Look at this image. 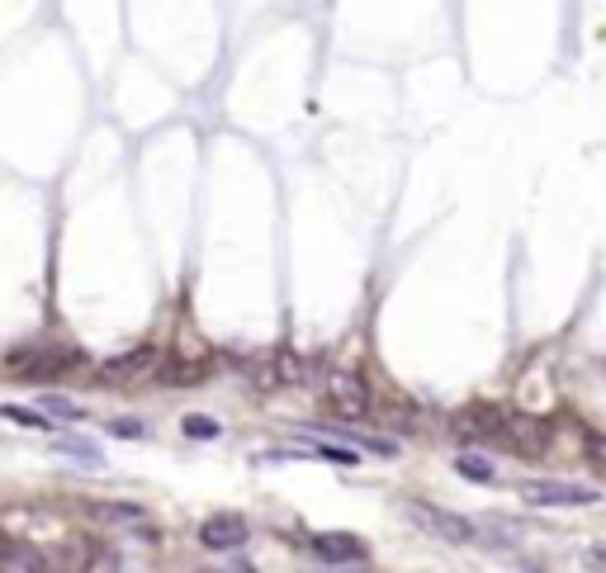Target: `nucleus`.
I'll list each match as a JSON object with an SVG mask.
<instances>
[{"mask_svg": "<svg viewBox=\"0 0 606 573\" xmlns=\"http://www.w3.org/2000/svg\"><path fill=\"white\" fill-rule=\"evenodd\" d=\"M408 517L427 531V536L446 540V545H474L479 540V526L460 512H446V507H431V502H408Z\"/></svg>", "mask_w": 606, "mask_h": 573, "instance_id": "obj_1", "label": "nucleus"}, {"mask_svg": "<svg viewBox=\"0 0 606 573\" xmlns=\"http://www.w3.org/2000/svg\"><path fill=\"white\" fill-rule=\"evenodd\" d=\"M327 403H332L337 417L360 422V417H370V384H365L356 370H332V375H327Z\"/></svg>", "mask_w": 606, "mask_h": 573, "instance_id": "obj_2", "label": "nucleus"}, {"mask_svg": "<svg viewBox=\"0 0 606 573\" xmlns=\"http://www.w3.org/2000/svg\"><path fill=\"white\" fill-rule=\"evenodd\" d=\"M521 502L526 507H588V502H597V488L559 484V479H526L521 484Z\"/></svg>", "mask_w": 606, "mask_h": 573, "instance_id": "obj_3", "label": "nucleus"}, {"mask_svg": "<svg viewBox=\"0 0 606 573\" xmlns=\"http://www.w3.org/2000/svg\"><path fill=\"white\" fill-rule=\"evenodd\" d=\"M507 412L488 408V403H469V408H460L455 417H450V427H455V436H464V441H507Z\"/></svg>", "mask_w": 606, "mask_h": 573, "instance_id": "obj_4", "label": "nucleus"}, {"mask_svg": "<svg viewBox=\"0 0 606 573\" xmlns=\"http://www.w3.org/2000/svg\"><path fill=\"white\" fill-rule=\"evenodd\" d=\"M308 550H313L322 564H360V559L370 555L365 540L351 536V531H318V536L308 540Z\"/></svg>", "mask_w": 606, "mask_h": 573, "instance_id": "obj_5", "label": "nucleus"}, {"mask_svg": "<svg viewBox=\"0 0 606 573\" xmlns=\"http://www.w3.org/2000/svg\"><path fill=\"white\" fill-rule=\"evenodd\" d=\"M247 536H251V526H247V517H237V512H214V517L199 526V545H204V550H237Z\"/></svg>", "mask_w": 606, "mask_h": 573, "instance_id": "obj_6", "label": "nucleus"}, {"mask_svg": "<svg viewBox=\"0 0 606 573\" xmlns=\"http://www.w3.org/2000/svg\"><path fill=\"white\" fill-rule=\"evenodd\" d=\"M507 450H517V455H545V450H550V427L517 412V417L507 422Z\"/></svg>", "mask_w": 606, "mask_h": 573, "instance_id": "obj_7", "label": "nucleus"}, {"mask_svg": "<svg viewBox=\"0 0 606 573\" xmlns=\"http://www.w3.org/2000/svg\"><path fill=\"white\" fill-rule=\"evenodd\" d=\"M152 365H157V351H152V346H138V351H128V356L109 360L105 379H133V375H143V370H152Z\"/></svg>", "mask_w": 606, "mask_h": 573, "instance_id": "obj_8", "label": "nucleus"}, {"mask_svg": "<svg viewBox=\"0 0 606 573\" xmlns=\"http://www.w3.org/2000/svg\"><path fill=\"white\" fill-rule=\"evenodd\" d=\"M0 573H48V564L29 545H10V555L0 559Z\"/></svg>", "mask_w": 606, "mask_h": 573, "instance_id": "obj_9", "label": "nucleus"}, {"mask_svg": "<svg viewBox=\"0 0 606 573\" xmlns=\"http://www.w3.org/2000/svg\"><path fill=\"white\" fill-rule=\"evenodd\" d=\"M204 379V365H190V360H161L157 365V384H199Z\"/></svg>", "mask_w": 606, "mask_h": 573, "instance_id": "obj_10", "label": "nucleus"}, {"mask_svg": "<svg viewBox=\"0 0 606 573\" xmlns=\"http://www.w3.org/2000/svg\"><path fill=\"white\" fill-rule=\"evenodd\" d=\"M455 469H460L469 484H493V465H488V460H479V455H460V460H455Z\"/></svg>", "mask_w": 606, "mask_h": 573, "instance_id": "obj_11", "label": "nucleus"}, {"mask_svg": "<svg viewBox=\"0 0 606 573\" xmlns=\"http://www.w3.org/2000/svg\"><path fill=\"white\" fill-rule=\"evenodd\" d=\"M180 431H185V436H195V441H214L218 422H214V417H204V412H190V417L180 422Z\"/></svg>", "mask_w": 606, "mask_h": 573, "instance_id": "obj_12", "label": "nucleus"}, {"mask_svg": "<svg viewBox=\"0 0 606 573\" xmlns=\"http://www.w3.org/2000/svg\"><path fill=\"white\" fill-rule=\"evenodd\" d=\"M53 446L62 450V455H76V460H86V465H100V450L86 446V441H67V436H57Z\"/></svg>", "mask_w": 606, "mask_h": 573, "instance_id": "obj_13", "label": "nucleus"}, {"mask_svg": "<svg viewBox=\"0 0 606 573\" xmlns=\"http://www.w3.org/2000/svg\"><path fill=\"white\" fill-rule=\"evenodd\" d=\"M583 455H588L592 465L606 469V436H602V431H588V436H583Z\"/></svg>", "mask_w": 606, "mask_h": 573, "instance_id": "obj_14", "label": "nucleus"}, {"mask_svg": "<svg viewBox=\"0 0 606 573\" xmlns=\"http://www.w3.org/2000/svg\"><path fill=\"white\" fill-rule=\"evenodd\" d=\"M583 569H606V545H588L583 550Z\"/></svg>", "mask_w": 606, "mask_h": 573, "instance_id": "obj_15", "label": "nucleus"}, {"mask_svg": "<svg viewBox=\"0 0 606 573\" xmlns=\"http://www.w3.org/2000/svg\"><path fill=\"white\" fill-rule=\"evenodd\" d=\"M0 412H5V417H15V422H24V427H48L38 412H19V408H0Z\"/></svg>", "mask_w": 606, "mask_h": 573, "instance_id": "obj_16", "label": "nucleus"}, {"mask_svg": "<svg viewBox=\"0 0 606 573\" xmlns=\"http://www.w3.org/2000/svg\"><path fill=\"white\" fill-rule=\"evenodd\" d=\"M43 408L57 412V417H81V412H76L72 403H67V398H43Z\"/></svg>", "mask_w": 606, "mask_h": 573, "instance_id": "obj_17", "label": "nucleus"}, {"mask_svg": "<svg viewBox=\"0 0 606 573\" xmlns=\"http://www.w3.org/2000/svg\"><path fill=\"white\" fill-rule=\"evenodd\" d=\"M109 431H119V436H143V422L124 417V422H109Z\"/></svg>", "mask_w": 606, "mask_h": 573, "instance_id": "obj_18", "label": "nucleus"}, {"mask_svg": "<svg viewBox=\"0 0 606 573\" xmlns=\"http://www.w3.org/2000/svg\"><path fill=\"white\" fill-rule=\"evenodd\" d=\"M10 555V540H5V531H0V559Z\"/></svg>", "mask_w": 606, "mask_h": 573, "instance_id": "obj_19", "label": "nucleus"}]
</instances>
